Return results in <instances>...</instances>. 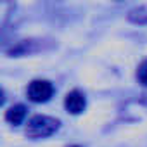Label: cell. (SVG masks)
I'll list each match as a JSON object with an SVG mask.
<instances>
[{
  "label": "cell",
  "mask_w": 147,
  "mask_h": 147,
  "mask_svg": "<svg viewBox=\"0 0 147 147\" xmlns=\"http://www.w3.org/2000/svg\"><path fill=\"white\" fill-rule=\"evenodd\" d=\"M57 128H59V119L38 114V116H33L28 121V125H26V135L30 138H45V137L54 135L57 131Z\"/></svg>",
  "instance_id": "obj_1"
},
{
  "label": "cell",
  "mask_w": 147,
  "mask_h": 147,
  "mask_svg": "<svg viewBox=\"0 0 147 147\" xmlns=\"http://www.w3.org/2000/svg\"><path fill=\"white\" fill-rule=\"evenodd\" d=\"M54 95V85L49 80H33L28 85V97L33 102H47Z\"/></svg>",
  "instance_id": "obj_2"
},
{
  "label": "cell",
  "mask_w": 147,
  "mask_h": 147,
  "mask_svg": "<svg viewBox=\"0 0 147 147\" xmlns=\"http://www.w3.org/2000/svg\"><path fill=\"white\" fill-rule=\"evenodd\" d=\"M64 106L71 114H80V113H83V109L87 106V99L80 90H73V92H69L66 95Z\"/></svg>",
  "instance_id": "obj_3"
},
{
  "label": "cell",
  "mask_w": 147,
  "mask_h": 147,
  "mask_svg": "<svg viewBox=\"0 0 147 147\" xmlns=\"http://www.w3.org/2000/svg\"><path fill=\"white\" fill-rule=\"evenodd\" d=\"M24 118H26V107H24L23 104L12 106V107L7 111V114H5V119H7L11 125H21V123L24 121Z\"/></svg>",
  "instance_id": "obj_4"
},
{
  "label": "cell",
  "mask_w": 147,
  "mask_h": 147,
  "mask_svg": "<svg viewBox=\"0 0 147 147\" xmlns=\"http://www.w3.org/2000/svg\"><path fill=\"white\" fill-rule=\"evenodd\" d=\"M128 19L135 24H147V5H142V7L130 11Z\"/></svg>",
  "instance_id": "obj_5"
},
{
  "label": "cell",
  "mask_w": 147,
  "mask_h": 147,
  "mask_svg": "<svg viewBox=\"0 0 147 147\" xmlns=\"http://www.w3.org/2000/svg\"><path fill=\"white\" fill-rule=\"evenodd\" d=\"M137 76H138V82L142 85L147 87V59L138 66V71H137Z\"/></svg>",
  "instance_id": "obj_6"
},
{
  "label": "cell",
  "mask_w": 147,
  "mask_h": 147,
  "mask_svg": "<svg viewBox=\"0 0 147 147\" xmlns=\"http://www.w3.org/2000/svg\"><path fill=\"white\" fill-rule=\"evenodd\" d=\"M9 2H5V0H0V31H2V28H4V24H5V21L9 19V11L11 9H7V11H2V7H5Z\"/></svg>",
  "instance_id": "obj_7"
},
{
  "label": "cell",
  "mask_w": 147,
  "mask_h": 147,
  "mask_svg": "<svg viewBox=\"0 0 147 147\" xmlns=\"http://www.w3.org/2000/svg\"><path fill=\"white\" fill-rule=\"evenodd\" d=\"M4 100H5V97H4V92H2V90H0V106H2V104H4Z\"/></svg>",
  "instance_id": "obj_8"
},
{
  "label": "cell",
  "mask_w": 147,
  "mask_h": 147,
  "mask_svg": "<svg viewBox=\"0 0 147 147\" xmlns=\"http://www.w3.org/2000/svg\"><path fill=\"white\" fill-rule=\"evenodd\" d=\"M73 147H78V145H73Z\"/></svg>",
  "instance_id": "obj_9"
}]
</instances>
